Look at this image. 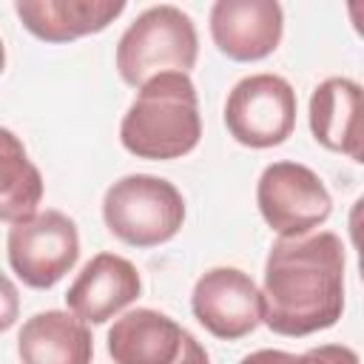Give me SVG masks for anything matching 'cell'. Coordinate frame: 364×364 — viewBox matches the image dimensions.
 <instances>
[{"mask_svg":"<svg viewBox=\"0 0 364 364\" xmlns=\"http://www.w3.org/2000/svg\"><path fill=\"white\" fill-rule=\"evenodd\" d=\"M361 85L350 77H327L310 94V131L318 145L361 162Z\"/></svg>","mask_w":364,"mask_h":364,"instance_id":"cell-13","label":"cell"},{"mask_svg":"<svg viewBox=\"0 0 364 364\" xmlns=\"http://www.w3.org/2000/svg\"><path fill=\"white\" fill-rule=\"evenodd\" d=\"M3 68H6V48H3V40H0V74H3Z\"/></svg>","mask_w":364,"mask_h":364,"instance_id":"cell-18","label":"cell"},{"mask_svg":"<svg viewBox=\"0 0 364 364\" xmlns=\"http://www.w3.org/2000/svg\"><path fill=\"white\" fill-rule=\"evenodd\" d=\"M142 290L136 267L117 253H97L65 293L68 310L80 321L105 324L122 307H128Z\"/></svg>","mask_w":364,"mask_h":364,"instance_id":"cell-11","label":"cell"},{"mask_svg":"<svg viewBox=\"0 0 364 364\" xmlns=\"http://www.w3.org/2000/svg\"><path fill=\"white\" fill-rule=\"evenodd\" d=\"M191 310L210 336L236 341L262 324V293L239 267H213L193 284Z\"/></svg>","mask_w":364,"mask_h":364,"instance_id":"cell-9","label":"cell"},{"mask_svg":"<svg viewBox=\"0 0 364 364\" xmlns=\"http://www.w3.org/2000/svg\"><path fill=\"white\" fill-rule=\"evenodd\" d=\"M17 353L23 364H91L94 338L77 316L46 310L23 324Z\"/></svg>","mask_w":364,"mask_h":364,"instance_id":"cell-14","label":"cell"},{"mask_svg":"<svg viewBox=\"0 0 364 364\" xmlns=\"http://www.w3.org/2000/svg\"><path fill=\"white\" fill-rule=\"evenodd\" d=\"M43 202V176L28 159L23 142L0 128V222H23Z\"/></svg>","mask_w":364,"mask_h":364,"instance_id":"cell-15","label":"cell"},{"mask_svg":"<svg viewBox=\"0 0 364 364\" xmlns=\"http://www.w3.org/2000/svg\"><path fill=\"white\" fill-rule=\"evenodd\" d=\"M105 228L131 247H156L173 239L185 222V199L173 182L131 173L114 182L102 199Z\"/></svg>","mask_w":364,"mask_h":364,"instance_id":"cell-4","label":"cell"},{"mask_svg":"<svg viewBox=\"0 0 364 364\" xmlns=\"http://www.w3.org/2000/svg\"><path fill=\"white\" fill-rule=\"evenodd\" d=\"M284 31V14L276 0H216L210 9V37L216 48L236 63L270 57Z\"/></svg>","mask_w":364,"mask_h":364,"instance_id":"cell-10","label":"cell"},{"mask_svg":"<svg viewBox=\"0 0 364 364\" xmlns=\"http://www.w3.org/2000/svg\"><path fill=\"white\" fill-rule=\"evenodd\" d=\"M17 313H20L17 287L6 273H0V333H6L17 321Z\"/></svg>","mask_w":364,"mask_h":364,"instance_id":"cell-17","label":"cell"},{"mask_svg":"<svg viewBox=\"0 0 364 364\" xmlns=\"http://www.w3.org/2000/svg\"><path fill=\"white\" fill-rule=\"evenodd\" d=\"M202 117L196 85L188 74L165 71L139 85L122 117L119 142L139 159H179L199 145Z\"/></svg>","mask_w":364,"mask_h":364,"instance_id":"cell-2","label":"cell"},{"mask_svg":"<svg viewBox=\"0 0 364 364\" xmlns=\"http://www.w3.org/2000/svg\"><path fill=\"white\" fill-rule=\"evenodd\" d=\"M225 125L239 145H282L296 125V91L279 74H250L239 80L225 102Z\"/></svg>","mask_w":364,"mask_h":364,"instance_id":"cell-7","label":"cell"},{"mask_svg":"<svg viewBox=\"0 0 364 364\" xmlns=\"http://www.w3.org/2000/svg\"><path fill=\"white\" fill-rule=\"evenodd\" d=\"M20 23L46 43H68L108 28L122 11V0H17Z\"/></svg>","mask_w":364,"mask_h":364,"instance_id":"cell-12","label":"cell"},{"mask_svg":"<svg viewBox=\"0 0 364 364\" xmlns=\"http://www.w3.org/2000/svg\"><path fill=\"white\" fill-rule=\"evenodd\" d=\"M199 57L193 20L176 6L145 9L117 43V71L128 85H145L165 71L188 74Z\"/></svg>","mask_w":364,"mask_h":364,"instance_id":"cell-3","label":"cell"},{"mask_svg":"<svg viewBox=\"0 0 364 364\" xmlns=\"http://www.w3.org/2000/svg\"><path fill=\"white\" fill-rule=\"evenodd\" d=\"M108 355L114 364H210L205 347L171 316L136 307L108 330Z\"/></svg>","mask_w":364,"mask_h":364,"instance_id":"cell-8","label":"cell"},{"mask_svg":"<svg viewBox=\"0 0 364 364\" xmlns=\"http://www.w3.org/2000/svg\"><path fill=\"white\" fill-rule=\"evenodd\" d=\"M344 242L304 233L273 242L262 282V321L279 336H310L333 327L344 310Z\"/></svg>","mask_w":364,"mask_h":364,"instance_id":"cell-1","label":"cell"},{"mask_svg":"<svg viewBox=\"0 0 364 364\" xmlns=\"http://www.w3.org/2000/svg\"><path fill=\"white\" fill-rule=\"evenodd\" d=\"M256 202L262 219L279 239L304 236L321 222H327L333 210L330 191L301 162H273L262 171L256 185Z\"/></svg>","mask_w":364,"mask_h":364,"instance_id":"cell-6","label":"cell"},{"mask_svg":"<svg viewBox=\"0 0 364 364\" xmlns=\"http://www.w3.org/2000/svg\"><path fill=\"white\" fill-rule=\"evenodd\" d=\"M9 264L34 290L54 287L80 259L77 225L60 210H40L9 228Z\"/></svg>","mask_w":364,"mask_h":364,"instance_id":"cell-5","label":"cell"},{"mask_svg":"<svg viewBox=\"0 0 364 364\" xmlns=\"http://www.w3.org/2000/svg\"><path fill=\"white\" fill-rule=\"evenodd\" d=\"M239 364H358V355L344 344H321L299 355L284 350H256L245 355Z\"/></svg>","mask_w":364,"mask_h":364,"instance_id":"cell-16","label":"cell"}]
</instances>
